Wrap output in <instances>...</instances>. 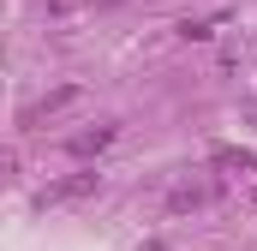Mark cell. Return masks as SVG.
<instances>
[{
    "label": "cell",
    "mask_w": 257,
    "mask_h": 251,
    "mask_svg": "<svg viewBox=\"0 0 257 251\" xmlns=\"http://www.w3.org/2000/svg\"><path fill=\"white\" fill-rule=\"evenodd\" d=\"M72 102H78V90L66 84V90H54V96H42V102H30V108L18 114V126H42V120H54L60 108H72Z\"/></svg>",
    "instance_id": "cell-2"
},
{
    "label": "cell",
    "mask_w": 257,
    "mask_h": 251,
    "mask_svg": "<svg viewBox=\"0 0 257 251\" xmlns=\"http://www.w3.org/2000/svg\"><path fill=\"white\" fill-rule=\"evenodd\" d=\"M96 191H102V174H96V168H84V174H66V180H54V186L42 191L36 203H42V209H60V203H84V197H96Z\"/></svg>",
    "instance_id": "cell-1"
},
{
    "label": "cell",
    "mask_w": 257,
    "mask_h": 251,
    "mask_svg": "<svg viewBox=\"0 0 257 251\" xmlns=\"http://www.w3.org/2000/svg\"><path fill=\"white\" fill-rule=\"evenodd\" d=\"M215 162H221L227 174H239V180H251V174H257V156H245V150H215Z\"/></svg>",
    "instance_id": "cell-4"
},
{
    "label": "cell",
    "mask_w": 257,
    "mask_h": 251,
    "mask_svg": "<svg viewBox=\"0 0 257 251\" xmlns=\"http://www.w3.org/2000/svg\"><path fill=\"white\" fill-rule=\"evenodd\" d=\"M203 197H209L203 186H174V191H168V209H174V215H186V209H197Z\"/></svg>",
    "instance_id": "cell-5"
},
{
    "label": "cell",
    "mask_w": 257,
    "mask_h": 251,
    "mask_svg": "<svg viewBox=\"0 0 257 251\" xmlns=\"http://www.w3.org/2000/svg\"><path fill=\"white\" fill-rule=\"evenodd\" d=\"M114 138H120V126H96V132H78V138H72V156H102Z\"/></svg>",
    "instance_id": "cell-3"
}]
</instances>
